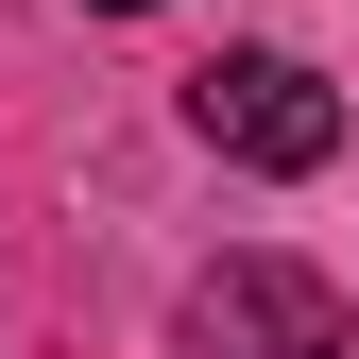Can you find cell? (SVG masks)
<instances>
[{"label": "cell", "mask_w": 359, "mask_h": 359, "mask_svg": "<svg viewBox=\"0 0 359 359\" xmlns=\"http://www.w3.org/2000/svg\"><path fill=\"white\" fill-rule=\"evenodd\" d=\"M189 137L222 171H325L342 154V86L308 69V52H205L189 69Z\"/></svg>", "instance_id": "1"}, {"label": "cell", "mask_w": 359, "mask_h": 359, "mask_svg": "<svg viewBox=\"0 0 359 359\" xmlns=\"http://www.w3.org/2000/svg\"><path fill=\"white\" fill-rule=\"evenodd\" d=\"M103 18H154V0H103Z\"/></svg>", "instance_id": "3"}, {"label": "cell", "mask_w": 359, "mask_h": 359, "mask_svg": "<svg viewBox=\"0 0 359 359\" xmlns=\"http://www.w3.org/2000/svg\"><path fill=\"white\" fill-rule=\"evenodd\" d=\"M189 359H359V325L308 257H222L189 291Z\"/></svg>", "instance_id": "2"}]
</instances>
